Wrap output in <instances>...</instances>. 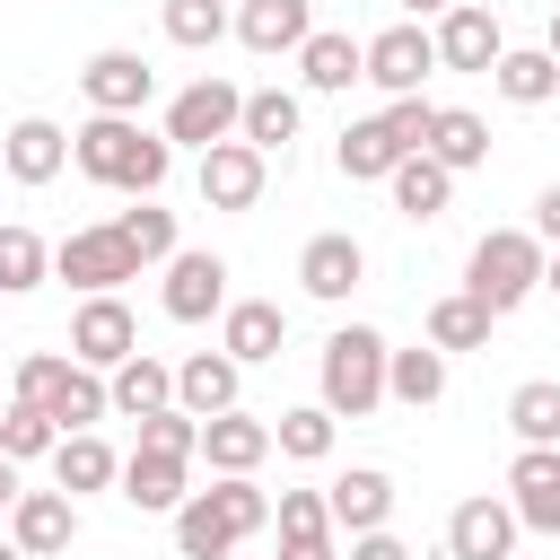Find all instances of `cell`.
Here are the masks:
<instances>
[{
  "label": "cell",
  "instance_id": "cell-1",
  "mask_svg": "<svg viewBox=\"0 0 560 560\" xmlns=\"http://www.w3.org/2000/svg\"><path fill=\"white\" fill-rule=\"evenodd\" d=\"M70 166L88 175V184H105V192H158L166 175H175V149H166V131H140V114H88L79 131H70Z\"/></svg>",
  "mask_w": 560,
  "mask_h": 560
},
{
  "label": "cell",
  "instance_id": "cell-2",
  "mask_svg": "<svg viewBox=\"0 0 560 560\" xmlns=\"http://www.w3.org/2000/svg\"><path fill=\"white\" fill-rule=\"evenodd\" d=\"M271 525V499L254 490V472H219L210 490H192L175 508V551L184 560H228L236 542H254Z\"/></svg>",
  "mask_w": 560,
  "mask_h": 560
},
{
  "label": "cell",
  "instance_id": "cell-3",
  "mask_svg": "<svg viewBox=\"0 0 560 560\" xmlns=\"http://www.w3.org/2000/svg\"><path fill=\"white\" fill-rule=\"evenodd\" d=\"M385 332L376 324H332L324 332V359H315V402L332 420H368L385 402Z\"/></svg>",
  "mask_w": 560,
  "mask_h": 560
},
{
  "label": "cell",
  "instance_id": "cell-4",
  "mask_svg": "<svg viewBox=\"0 0 560 560\" xmlns=\"http://www.w3.org/2000/svg\"><path fill=\"white\" fill-rule=\"evenodd\" d=\"M464 289H472L490 315H516V306L542 289V236H534V228H490V236L464 254Z\"/></svg>",
  "mask_w": 560,
  "mask_h": 560
},
{
  "label": "cell",
  "instance_id": "cell-5",
  "mask_svg": "<svg viewBox=\"0 0 560 560\" xmlns=\"http://www.w3.org/2000/svg\"><path fill=\"white\" fill-rule=\"evenodd\" d=\"M236 114H245V88L236 79H192V88H175L166 96V149H219V140H236Z\"/></svg>",
  "mask_w": 560,
  "mask_h": 560
},
{
  "label": "cell",
  "instance_id": "cell-6",
  "mask_svg": "<svg viewBox=\"0 0 560 560\" xmlns=\"http://www.w3.org/2000/svg\"><path fill=\"white\" fill-rule=\"evenodd\" d=\"M52 280H70L79 298H96V289L140 280V254L122 245V228H114V219H105V228H70V236L52 245Z\"/></svg>",
  "mask_w": 560,
  "mask_h": 560
},
{
  "label": "cell",
  "instance_id": "cell-7",
  "mask_svg": "<svg viewBox=\"0 0 560 560\" xmlns=\"http://www.w3.org/2000/svg\"><path fill=\"white\" fill-rule=\"evenodd\" d=\"M429 44H438V70L490 79V61L508 52V26H499V9H481V0H455V9H438Z\"/></svg>",
  "mask_w": 560,
  "mask_h": 560
},
{
  "label": "cell",
  "instance_id": "cell-8",
  "mask_svg": "<svg viewBox=\"0 0 560 560\" xmlns=\"http://www.w3.org/2000/svg\"><path fill=\"white\" fill-rule=\"evenodd\" d=\"M158 306H166L175 324H210V315L228 306V262H219L210 245H175V254H166V280H158Z\"/></svg>",
  "mask_w": 560,
  "mask_h": 560
},
{
  "label": "cell",
  "instance_id": "cell-9",
  "mask_svg": "<svg viewBox=\"0 0 560 560\" xmlns=\"http://www.w3.org/2000/svg\"><path fill=\"white\" fill-rule=\"evenodd\" d=\"M140 350V324H131V306H122V289H96V298H79V315H70V359L79 368H122Z\"/></svg>",
  "mask_w": 560,
  "mask_h": 560
},
{
  "label": "cell",
  "instance_id": "cell-10",
  "mask_svg": "<svg viewBox=\"0 0 560 560\" xmlns=\"http://www.w3.org/2000/svg\"><path fill=\"white\" fill-rule=\"evenodd\" d=\"M192 184H201V210H254L262 184H271V158L254 140H219V149H201Z\"/></svg>",
  "mask_w": 560,
  "mask_h": 560
},
{
  "label": "cell",
  "instance_id": "cell-11",
  "mask_svg": "<svg viewBox=\"0 0 560 560\" xmlns=\"http://www.w3.org/2000/svg\"><path fill=\"white\" fill-rule=\"evenodd\" d=\"M438 70V44H429V26L420 18H402V26H385V35H368V88H385V96H420V79Z\"/></svg>",
  "mask_w": 560,
  "mask_h": 560
},
{
  "label": "cell",
  "instance_id": "cell-12",
  "mask_svg": "<svg viewBox=\"0 0 560 560\" xmlns=\"http://www.w3.org/2000/svg\"><path fill=\"white\" fill-rule=\"evenodd\" d=\"M79 96H88V114H140V105L158 96V70H149L131 44H105V52H88Z\"/></svg>",
  "mask_w": 560,
  "mask_h": 560
},
{
  "label": "cell",
  "instance_id": "cell-13",
  "mask_svg": "<svg viewBox=\"0 0 560 560\" xmlns=\"http://www.w3.org/2000/svg\"><path fill=\"white\" fill-rule=\"evenodd\" d=\"M9 542L26 551V560H61L70 542H79V499L52 481V490H18V508H9Z\"/></svg>",
  "mask_w": 560,
  "mask_h": 560
},
{
  "label": "cell",
  "instance_id": "cell-14",
  "mask_svg": "<svg viewBox=\"0 0 560 560\" xmlns=\"http://www.w3.org/2000/svg\"><path fill=\"white\" fill-rule=\"evenodd\" d=\"M359 280H368V245H359L350 228H324V236H306V254H298V289H306L315 306H341Z\"/></svg>",
  "mask_w": 560,
  "mask_h": 560
},
{
  "label": "cell",
  "instance_id": "cell-15",
  "mask_svg": "<svg viewBox=\"0 0 560 560\" xmlns=\"http://www.w3.org/2000/svg\"><path fill=\"white\" fill-rule=\"evenodd\" d=\"M280 341H289V306H280V298H228V306H219V350H228L236 368L280 359Z\"/></svg>",
  "mask_w": 560,
  "mask_h": 560
},
{
  "label": "cell",
  "instance_id": "cell-16",
  "mask_svg": "<svg viewBox=\"0 0 560 560\" xmlns=\"http://www.w3.org/2000/svg\"><path fill=\"white\" fill-rule=\"evenodd\" d=\"M508 508L525 534H560V446H516L508 464Z\"/></svg>",
  "mask_w": 560,
  "mask_h": 560
},
{
  "label": "cell",
  "instance_id": "cell-17",
  "mask_svg": "<svg viewBox=\"0 0 560 560\" xmlns=\"http://www.w3.org/2000/svg\"><path fill=\"white\" fill-rule=\"evenodd\" d=\"M0 166H9V184H52L61 166H70V131L61 122H44V114H18L9 131H0Z\"/></svg>",
  "mask_w": 560,
  "mask_h": 560
},
{
  "label": "cell",
  "instance_id": "cell-18",
  "mask_svg": "<svg viewBox=\"0 0 560 560\" xmlns=\"http://www.w3.org/2000/svg\"><path fill=\"white\" fill-rule=\"evenodd\" d=\"M114 481H122V499H131L140 516H175V508L192 499V455H149V446H131Z\"/></svg>",
  "mask_w": 560,
  "mask_h": 560
},
{
  "label": "cell",
  "instance_id": "cell-19",
  "mask_svg": "<svg viewBox=\"0 0 560 560\" xmlns=\"http://www.w3.org/2000/svg\"><path fill=\"white\" fill-rule=\"evenodd\" d=\"M228 26H236V44H245V52H262V61H271V52H298V44L315 35V0H236V18H228Z\"/></svg>",
  "mask_w": 560,
  "mask_h": 560
},
{
  "label": "cell",
  "instance_id": "cell-20",
  "mask_svg": "<svg viewBox=\"0 0 560 560\" xmlns=\"http://www.w3.org/2000/svg\"><path fill=\"white\" fill-rule=\"evenodd\" d=\"M516 534H525V525H516L508 499H464V508L446 516V551H455V560H508Z\"/></svg>",
  "mask_w": 560,
  "mask_h": 560
},
{
  "label": "cell",
  "instance_id": "cell-21",
  "mask_svg": "<svg viewBox=\"0 0 560 560\" xmlns=\"http://www.w3.org/2000/svg\"><path fill=\"white\" fill-rule=\"evenodd\" d=\"M359 70H368V44L341 35V26H315V35L298 44V79H306V96H350Z\"/></svg>",
  "mask_w": 560,
  "mask_h": 560
},
{
  "label": "cell",
  "instance_id": "cell-22",
  "mask_svg": "<svg viewBox=\"0 0 560 560\" xmlns=\"http://www.w3.org/2000/svg\"><path fill=\"white\" fill-rule=\"evenodd\" d=\"M192 455H201L210 472H254V464L271 455V420H254V411H210Z\"/></svg>",
  "mask_w": 560,
  "mask_h": 560
},
{
  "label": "cell",
  "instance_id": "cell-23",
  "mask_svg": "<svg viewBox=\"0 0 560 560\" xmlns=\"http://www.w3.org/2000/svg\"><path fill=\"white\" fill-rule=\"evenodd\" d=\"M385 192H394V210H402L411 228H429V219H446V201H455V175H446L429 149H411V158H394Z\"/></svg>",
  "mask_w": 560,
  "mask_h": 560
},
{
  "label": "cell",
  "instance_id": "cell-24",
  "mask_svg": "<svg viewBox=\"0 0 560 560\" xmlns=\"http://www.w3.org/2000/svg\"><path fill=\"white\" fill-rule=\"evenodd\" d=\"M236 394H245V368H236L228 350H192V359L175 368V402H184L192 420H210V411H236Z\"/></svg>",
  "mask_w": 560,
  "mask_h": 560
},
{
  "label": "cell",
  "instance_id": "cell-25",
  "mask_svg": "<svg viewBox=\"0 0 560 560\" xmlns=\"http://www.w3.org/2000/svg\"><path fill=\"white\" fill-rule=\"evenodd\" d=\"M324 508H332V525H341V534H376V525L394 516V472H376V464H350V472L324 490Z\"/></svg>",
  "mask_w": 560,
  "mask_h": 560
},
{
  "label": "cell",
  "instance_id": "cell-26",
  "mask_svg": "<svg viewBox=\"0 0 560 560\" xmlns=\"http://www.w3.org/2000/svg\"><path fill=\"white\" fill-rule=\"evenodd\" d=\"M446 175H472V166H490V122L472 114V105H438L429 114V140H420Z\"/></svg>",
  "mask_w": 560,
  "mask_h": 560
},
{
  "label": "cell",
  "instance_id": "cell-27",
  "mask_svg": "<svg viewBox=\"0 0 560 560\" xmlns=\"http://www.w3.org/2000/svg\"><path fill=\"white\" fill-rule=\"evenodd\" d=\"M44 411H52V429L70 438V429H96L114 402H105V376H96V368L61 359V368H52V385H44Z\"/></svg>",
  "mask_w": 560,
  "mask_h": 560
},
{
  "label": "cell",
  "instance_id": "cell-28",
  "mask_svg": "<svg viewBox=\"0 0 560 560\" xmlns=\"http://www.w3.org/2000/svg\"><path fill=\"white\" fill-rule=\"evenodd\" d=\"M114 472H122V455H114L96 429H70V438H52V481H61L70 499H88V490H114Z\"/></svg>",
  "mask_w": 560,
  "mask_h": 560
},
{
  "label": "cell",
  "instance_id": "cell-29",
  "mask_svg": "<svg viewBox=\"0 0 560 560\" xmlns=\"http://www.w3.org/2000/svg\"><path fill=\"white\" fill-rule=\"evenodd\" d=\"M394 158H411V149L385 131V114H368V122H341V149H332V166H341L350 184H385V175H394Z\"/></svg>",
  "mask_w": 560,
  "mask_h": 560
},
{
  "label": "cell",
  "instance_id": "cell-30",
  "mask_svg": "<svg viewBox=\"0 0 560 560\" xmlns=\"http://www.w3.org/2000/svg\"><path fill=\"white\" fill-rule=\"evenodd\" d=\"M105 402H114L122 420L158 411V402H175V368H166V359H149V350H131L122 368H105Z\"/></svg>",
  "mask_w": 560,
  "mask_h": 560
},
{
  "label": "cell",
  "instance_id": "cell-31",
  "mask_svg": "<svg viewBox=\"0 0 560 560\" xmlns=\"http://www.w3.org/2000/svg\"><path fill=\"white\" fill-rule=\"evenodd\" d=\"M490 88H499L508 105H551V96H560V61H551L542 44H525V52L508 44V52L490 61Z\"/></svg>",
  "mask_w": 560,
  "mask_h": 560
},
{
  "label": "cell",
  "instance_id": "cell-32",
  "mask_svg": "<svg viewBox=\"0 0 560 560\" xmlns=\"http://www.w3.org/2000/svg\"><path fill=\"white\" fill-rule=\"evenodd\" d=\"M298 122H306V105H298L289 88H245V114H236V140H254V149L271 158V149H289V140H298Z\"/></svg>",
  "mask_w": 560,
  "mask_h": 560
},
{
  "label": "cell",
  "instance_id": "cell-33",
  "mask_svg": "<svg viewBox=\"0 0 560 560\" xmlns=\"http://www.w3.org/2000/svg\"><path fill=\"white\" fill-rule=\"evenodd\" d=\"M446 394V350H429V341H411V350H385V402H411V411H429Z\"/></svg>",
  "mask_w": 560,
  "mask_h": 560
},
{
  "label": "cell",
  "instance_id": "cell-34",
  "mask_svg": "<svg viewBox=\"0 0 560 560\" xmlns=\"http://www.w3.org/2000/svg\"><path fill=\"white\" fill-rule=\"evenodd\" d=\"M490 324H499V315H490L472 289H455V298L429 306V350H446V359H455V350H490Z\"/></svg>",
  "mask_w": 560,
  "mask_h": 560
},
{
  "label": "cell",
  "instance_id": "cell-35",
  "mask_svg": "<svg viewBox=\"0 0 560 560\" xmlns=\"http://www.w3.org/2000/svg\"><path fill=\"white\" fill-rule=\"evenodd\" d=\"M332 438H341V420H332L324 402H289V411L271 420V446H280L289 464H324V455H332Z\"/></svg>",
  "mask_w": 560,
  "mask_h": 560
},
{
  "label": "cell",
  "instance_id": "cell-36",
  "mask_svg": "<svg viewBox=\"0 0 560 560\" xmlns=\"http://www.w3.org/2000/svg\"><path fill=\"white\" fill-rule=\"evenodd\" d=\"M508 429L516 446H560V376H525L508 394Z\"/></svg>",
  "mask_w": 560,
  "mask_h": 560
},
{
  "label": "cell",
  "instance_id": "cell-37",
  "mask_svg": "<svg viewBox=\"0 0 560 560\" xmlns=\"http://www.w3.org/2000/svg\"><path fill=\"white\" fill-rule=\"evenodd\" d=\"M52 438H61V429H52V411H44V402H26V394H9V402H0V455H9V464L52 455Z\"/></svg>",
  "mask_w": 560,
  "mask_h": 560
},
{
  "label": "cell",
  "instance_id": "cell-38",
  "mask_svg": "<svg viewBox=\"0 0 560 560\" xmlns=\"http://www.w3.org/2000/svg\"><path fill=\"white\" fill-rule=\"evenodd\" d=\"M52 280V245L35 228H0V298H26Z\"/></svg>",
  "mask_w": 560,
  "mask_h": 560
},
{
  "label": "cell",
  "instance_id": "cell-39",
  "mask_svg": "<svg viewBox=\"0 0 560 560\" xmlns=\"http://www.w3.org/2000/svg\"><path fill=\"white\" fill-rule=\"evenodd\" d=\"M158 26H166V44L210 52V44L228 35V0H166V9H158Z\"/></svg>",
  "mask_w": 560,
  "mask_h": 560
},
{
  "label": "cell",
  "instance_id": "cell-40",
  "mask_svg": "<svg viewBox=\"0 0 560 560\" xmlns=\"http://www.w3.org/2000/svg\"><path fill=\"white\" fill-rule=\"evenodd\" d=\"M114 228H122V245L140 262H166L175 254V210H158V192H140V210H114Z\"/></svg>",
  "mask_w": 560,
  "mask_h": 560
},
{
  "label": "cell",
  "instance_id": "cell-41",
  "mask_svg": "<svg viewBox=\"0 0 560 560\" xmlns=\"http://www.w3.org/2000/svg\"><path fill=\"white\" fill-rule=\"evenodd\" d=\"M140 446H149V455H192V446H201V420H192L184 402H158V411H140Z\"/></svg>",
  "mask_w": 560,
  "mask_h": 560
},
{
  "label": "cell",
  "instance_id": "cell-42",
  "mask_svg": "<svg viewBox=\"0 0 560 560\" xmlns=\"http://www.w3.org/2000/svg\"><path fill=\"white\" fill-rule=\"evenodd\" d=\"M271 525H280V534H324V525H332V508H324V490H280Z\"/></svg>",
  "mask_w": 560,
  "mask_h": 560
},
{
  "label": "cell",
  "instance_id": "cell-43",
  "mask_svg": "<svg viewBox=\"0 0 560 560\" xmlns=\"http://www.w3.org/2000/svg\"><path fill=\"white\" fill-rule=\"evenodd\" d=\"M429 114H438L429 96H385V131H394L402 149H420V140H429Z\"/></svg>",
  "mask_w": 560,
  "mask_h": 560
},
{
  "label": "cell",
  "instance_id": "cell-44",
  "mask_svg": "<svg viewBox=\"0 0 560 560\" xmlns=\"http://www.w3.org/2000/svg\"><path fill=\"white\" fill-rule=\"evenodd\" d=\"M280 560H341V542H332V525L324 534H280Z\"/></svg>",
  "mask_w": 560,
  "mask_h": 560
},
{
  "label": "cell",
  "instance_id": "cell-45",
  "mask_svg": "<svg viewBox=\"0 0 560 560\" xmlns=\"http://www.w3.org/2000/svg\"><path fill=\"white\" fill-rule=\"evenodd\" d=\"M341 560H411V551H402V542L376 525V534H350V551H341Z\"/></svg>",
  "mask_w": 560,
  "mask_h": 560
},
{
  "label": "cell",
  "instance_id": "cell-46",
  "mask_svg": "<svg viewBox=\"0 0 560 560\" xmlns=\"http://www.w3.org/2000/svg\"><path fill=\"white\" fill-rule=\"evenodd\" d=\"M534 236L560 245V184H542V201H534Z\"/></svg>",
  "mask_w": 560,
  "mask_h": 560
},
{
  "label": "cell",
  "instance_id": "cell-47",
  "mask_svg": "<svg viewBox=\"0 0 560 560\" xmlns=\"http://www.w3.org/2000/svg\"><path fill=\"white\" fill-rule=\"evenodd\" d=\"M18 490H26V481H18V464H9V455H0V516H9V508H18Z\"/></svg>",
  "mask_w": 560,
  "mask_h": 560
},
{
  "label": "cell",
  "instance_id": "cell-48",
  "mask_svg": "<svg viewBox=\"0 0 560 560\" xmlns=\"http://www.w3.org/2000/svg\"><path fill=\"white\" fill-rule=\"evenodd\" d=\"M542 289L560 298V245H542Z\"/></svg>",
  "mask_w": 560,
  "mask_h": 560
},
{
  "label": "cell",
  "instance_id": "cell-49",
  "mask_svg": "<svg viewBox=\"0 0 560 560\" xmlns=\"http://www.w3.org/2000/svg\"><path fill=\"white\" fill-rule=\"evenodd\" d=\"M402 9H411V18H438V9H455V0H402Z\"/></svg>",
  "mask_w": 560,
  "mask_h": 560
},
{
  "label": "cell",
  "instance_id": "cell-50",
  "mask_svg": "<svg viewBox=\"0 0 560 560\" xmlns=\"http://www.w3.org/2000/svg\"><path fill=\"white\" fill-rule=\"evenodd\" d=\"M542 52H551V61H560V0H551V44H542Z\"/></svg>",
  "mask_w": 560,
  "mask_h": 560
},
{
  "label": "cell",
  "instance_id": "cell-51",
  "mask_svg": "<svg viewBox=\"0 0 560 560\" xmlns=\"http://www.w3.org/2000/svg\"><path fill=\"white\" fill-rule=\"evenodd\" d=\"M0 560H26V551H18V542H9V534H0Z\"/></svg>",
  "mask_w": 560,
  "mask_h": 560
},
{
  "label": "cell",
  "instance_id": "cell-52",
  "mask_svg": "<svg viewBox=\"0 0 560 560\" xmlns=\"http://www.w3.org/2000/svg\"><path fill=\"white\" fill-rule=\"evenodd\" d=\"M228 560H236V551H228Z\"/></svg>",
  "mask_w": 560,
  "mask_h": 560
},
{
  "label": "cell",
  "instance_id": "cell-53",
  "mask_svg": "<svg viewBox=\"0 0 560 560\" xmlns=\"http://www.w3.org/2000/svg\"><path fill=\"white\" fill-rule=\"evenodd\" d=\"M508 560H516V551H508Z\"/></svg>",
  "mask_w": 560,
  "mask_h": 560
}]
</instances>
